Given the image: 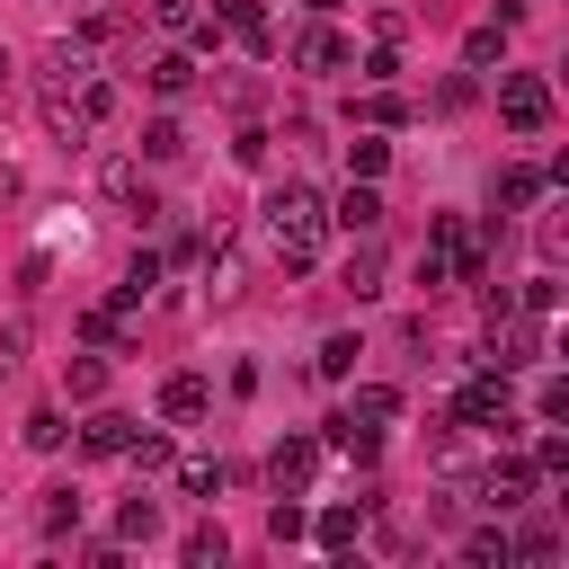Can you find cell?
Listing matches in <instances>:
<instances>
[{
    "instance_id": "obj_1",
    "label": "cell",
    "mask_w": 569,
    "mask_h": 569,
    "mask_svg": "<svg viewBox=\"0 0 569 569\" xmlns=\"http://www.w3.org/2000/svg\"><path fill=\"white\" fill-rule=\"evenodd\" d=\"M267 240H320V222H329V204H320V187H302V178H284V187H267Z\"/></svg>"
},
{
    "instance_id": "obj_2",
    "label": "cell",
    "mask_w": 569,
    "mask_h": 569,
    "mask_svg": "<svg viewBox=\"0 0 569 569\" xmlns=\"http://www.w3.org/2000/svg\"><path fill=\"white\" fill-rule=\"evenodd\" d=\"M480 365H498V373H525V365H542V320H533V311H489Z\"/></svg>"
},
{
    "instance_id": "obj_3",
    "label": "cell",
    "mask_w": 569,
    "mask_h": 569,
    "mask_svg": "<svg viewBox=\"0 0 569 569\" xmlns=\"http://www.w3.org/2000/svg\"><path fill=\"white\" fill-rule=\"evenodd\" d=\"M533 489H542V471H533V453H498V462H489V471L471 480V498H480L489 516H516V507H525Z\"/></svg>"
},
{
    "instance_id": "obj_4",
    "label": "cell",
    "mask_w": 569,
    "mask_h": 569,
    "mask_svg": "<svg viewBox=\"0 0 569 569\" xmlns=\"http://www.w3.org/2000/svg\"><path fill=\"white\" fill-rule=\"evenodd\" d=\"M498 116H507V133H542L551 124V80L542 71H498Z\"/></svg>"
},
{
    "instance_id": "obj_5",
    "label": "cell",
    "mask_w": 569,
    "mask_h": 569,
    "mask_svg": "<svg viewBox=\"0 0 569 569\" xmlns=\"http://www.w3.org/2000/svg\"><path fill=\"white\" fill-rule=\"evenodd\" d=\"M498 418H507V373L480 365V373L453 391V427H498Z\"/></svg>"
},
{
    "instance_id": "obj_6",
    "label": "cell",
    "mask_w": 569,
    "mask_h": 569,
    "mask_svg": "<svg viewBox=\"0 0 569 569\" xmlns=\"http://www.w3.org/2000/svg\"><path fill=\"white\" fill-rule=\"evenodd\" d=\"M98 62H89V44H44V62H36V89H44V107H62L80 80H89Z\"/></svg>"
},
{
    "instance_id": "obj_7",
    "label": "cell",
    "mask_w": 569,
    "mask_h": 569,
    "mask_svg": "<svg viewBox=\"0 0 569 569\" xmlns=\"http://www.w3.org/2000/svg\"><path fill=\"white\" fill-rule=\"evenodd\" d=\"M320 453H338V462H365V471H373V462H382V427H365L356 409H338V418H329V436H320Z\"/></svg>"
},
{
    "instance_id": "obj_8",
    "label": "cell",
    "mask_w": 569,
    "mask_h": 569,
    "mask_svg": "<svg viewBox=\"0 0 569 569\" xmlns=\"http://www.w3.org/2000/svg\"><path fill=\"white\" fill-rule=\"evenodd\" d=\"M311 471H320V436H284V445L267 453V480H276L284 498H302V489H311Z\"/></svg>"
},
{
    "instance_id": "obj_9",
    "label": "cell",
    "mask_w": 569,
    "mask_h": 569,
    "mask_svg": "<svg viewBox=\"0 0 569 569\" xmlns=\"http://www.w3.org/2000/svg\"><path fill=\"white\" fill-rule=\"evenodd\" d=\"M356 53H347V36L338 27H302L293 36V71H311V80H329V71H347Z\"/></svg>"
},
{
    "instance_id": "obj_10",
    "label": "cell",
    "mask_w": 569,
    "mask_h": 569,
    "mask_svg": "<svg viewBox=\"0 0 569 569\" xmlns=\"http://www.w3.org/2000/svg\"><path fill=\"white\" fill-rule=\"evenodd\" d=\"M204 409H213V382H204V373H169V382H160V418H169V427H196Z\"/></svg>"
},
{
    "instance_id": "obj_11",
    "label": "cell",
    "mask_w": 569,
    "mask_h": 569,
    "mask_svg": "<svg viewBox=\"0 0 569 569\" xmlns=\"http://www.w3.org/2000/svg\"><path fill=\"white\" fill-rule=\"evenodd\" d=\"M133 427H142V418H124V409H89V427H80V453H98V462H124Z\"/></svg>"
},
{
    "instance_id": "obj_12",
    "label": "cell",
    "mask_w": 569,
    "mask_h": 569,
    "mask_svg": "<svg viewBox=\"0 0 569 569\" xmlns=\"http://www.w3.org/2000/svg\"><path fill=\"white\" fill-rule=\"evenodd\" d=\"M365 507H373V489H365L356 507H320V516H311V542H320V551H356V542H365Z\"/></svg>"
},
{
    "instance_id": "obj_13",
    "label": "cell",
    "mask_w": 569,
    "mask_h": 569,
    "mask_svg": "<svg viewBox=\"0 0 569 569\" xmlns=\"http://www.w3.org/2000/svg\"><path fill=\"white\" fill-rule=\"evenodd\" d=\"M98 196H107V204H124V213H160V204H151V187H142V160H107V169H98Z\"/></svg>"
},
{
    "instance_id": "obj_14",
    "label": "cell",
    "mask_w": 569,
    "mask_h": 569,
    "mask_svg": "<svg viewBox=\"0 0 569 569\" xmlns=\"http://www.w3.org/2000/svg\"><path fill=\"white\" fill-rule=\"evenodd\" d=\"M329 222L347 231V240H365V231H382V196H373V178H356L338 204H329Z\"/></svg>"
},
{
    "instance_id": "obj_15",
    "label": "cell",
    "mask_w": 569,
    "mask_h": 569,
    "mask_svg": "<svg viewBox=\"0 0 569 569\" xmlns=\"http://www.w3.org/2000/svg\"><path fill=\"white\" fill-rule=\"evenodd\" d=\"M338 293H356V302H373V293H382V240H373V231L347 249V267H338Z\"/></svg>"
},
{
    "instance_id": "obj_16",
    "label": "cell",
    "mask_w": 569,
    "mask_h": 569,
    "mask_svg": "<svg viewBox=\"0 0 569 569\" xmlns=\"http://www.w3.org/2000/svg\"><path fill=\"white\" fill-rule=\"evenodd\" d=\"M36 533H44V542H62V533H80V489H71V480H53V489H36Z\"/></svg>"
},
{
    "instance_id": "obj_17",
    "label": "cell",
    "mask_w": 569,
    "mask_h": 569,
    "mask_svg": "<svg viewBox=\"0 0 569 569\" xmlns=\"http://www.w3.org/2000/svg\"><path fill=\"white\" fill-rule=\"evenodd\" d=\"M542 187H551V178H542V169H525V160H507V169H498V187H489V196H498V213H533V204H542Z\"/></svg>"
},
{
    "instance_id": "obj_18",
    "label": "cell",
    "mask_w": 569,
    "mask_h": 569,
    "mask_svg": "<svg viewBox=\"0 0 569 569\" xmlns=\"http://www.w3.org/2000/svg\"><path fill=\"white\" fill-rule=\"evenodd\" d=\"M142 80H151V98H187L196 89V53H151Z\"/></svg>"
},
{
    "instance_id": "obj_19",
    "label": "cell",
    "mask_w": 569,
    "mask_h": 569,
    "mask_svg": "<svg viewBox=\"0 0 569 569\" xmlns=\"http://www.w3.org/2000/svg\"><path fill=\"white\" fill-rule=\"evenodd\" d=\"M222 27H231L249 53H267V44H276V18H267L258 0H222Z\"/></svg>"
},
{
    "instance_id": "obj_20",
    "label": "cell",
    "mask_w": 569,
    "mask_h": 569,
    "mask_svg": "<svg viewBox=\"0 0 569 569\" xmlns=\"http://www.w3.org/2000/svg\"><path fill=\"white\" fill-rule=\"evenodd\" d=\"M142 160H151V169L187 160V124H178V116H151V124H142Z\"/></svg>"
},
{
    "instance_id": "obj_21",
    "label": "cell",
    "mask_w": 569,
    "mask_h": 569,
    "mask_svg": "<svg viewBox=\"0 0 569 569\" xmlns=\"http://www.w3.org/2000/svg\"><path fill=\"white\" fill-rule=\"evenodd\" d=\"M178 560H187V569H222V560H231V533H222V525H187Z\"/></svg>"
},
{
    "instance_id": "obj_22",
    "label": "cell",
    "mask_w": 569,
    "mask_h": 569,
    "mask_svg": "<svg viewBox=\"0 0 569 569\" xmlns=\"http://www.w3.org/2000/svg\"><path fill=\"white\" fill-rule=\"evenodd\" d=\"M462 560H471V569H516V542H507L498 525H471V533H462Z\"/></svg>"
},
{
    "instance_id": "obj_23",
    "label": "cell",
    "mask_w": 569,
    "mask_h": 569,
    "mask_svg": "<svg viewBox=\"0 0 569 569\" xmlns=\"http://www.w3.org/2000/svg\"><path fill=\"white\" fill-rule=\"evenodd\" d=\"M151 533H160V498H142V489H133V498L116 507V542H151Z\"/></svg>"
},
{
    "instance_id": "obj_24",
    "label": "cell",
    "mask_w": 569,
    "mask_h": 569,
    "mask_svg": "<svg viewBox=\"0 0 569 569\" xmlns=\"http://www.w3.org/2000/svg\"><path fill=\"white\" fill-rule=\"evenodd\" d=\"M347 169H356V178H382V169H391V142H382V124H365V133L347 142Z\"/></svg>"
},
{
    "instance_id": "obj_25",
    "label": "cell",
    "mask_w": 569,
    "mask_h": 569,
    "mask_svg": "<svg viewBox=\"0 0 569 569\" xmlns=\"http://www.w3.org/2000/svg\"><path fill=\"white\" fill-rule=\"evenodd\" d=\"M347 409H356L365 427H391V418H400V391H391V382H356V400H347Z\"/></svg>"
},
{
    "instance_id": "obj_26",
    "label": "cell",
    "mask_w": 569,
    "mask_h": 569,
    "mask_svg": "<svg viewBox=\"0 0 569 569\" xmlns=\"http://www.w3.org/2000/svg\"><path fill=\"white\" fill-rule=\"evenodd\" d=\"M462 62H471V71L507 62V27H498V18H489V27H471V36H462Z\"/></svg>"
},
{
    "instance_id": "obj_27",
    "label": "cell",
    "mask_w": 569,
    "mask_h": 569,
    "mask_svg": "<svg viewBox=\"0 0 569 569\" xmlns=\"http://www.w3.org/2000/svg\"><path fill=\"white\" fill-rule=\"evenodd\" d=\"M356 116H365V124H400L409 107H400V89H391V80H365V98H356Z\"/></svg>"
},
{
    "instance_id": "obj_28",
    "label": "cell",
    "mask_w": 569,
    "mask_h": 569,
    "mask_svg": "<svg viewBox=\"0 0 569 569\" xmlns=\"http://www.w3.org/2000/svg\"><path fill=\"white\" fill-rule=\"evenodd\" d=\"M62 391H71V400H98V391H107V356H71V365H62Z\"/></svg>"
},
{
    "instance_id": "obj_29",
    "label": "cell",
    "mask_w": 569,
    "mask_h": 569,
    "mask_svg": "<svg viewBox=\"0 0 569 569\" xmlns=\"http://www.w3.org/2000/svg\"><path fill=\"white\" fill-rule=\"evenodd\" d=\"M124 462H133L142 480H160V471H169L178 453H169V436H142V427H133V445H124Z\"/></svg>"
},
{
    "instance_id": "obj_30",
    "label": "cell",
    "mask_w": 569,
    "mask_h": 569,
    "mask_svg": "<svg viewBox=\"0 0 569 569\" xmlns=\"http://www.w3.org/2000/svg\"><path fill=\"white\" fill-rule=\"evenodd\" d=\"M356 356H365L356 338H320V356H311V365H320V382H347V373H356Z\"/></svg>"
},
{
    "instance_id": "obj_31",
    "label": "cell",
    "mask_w": 569,
    "mask_h": 569,
    "mask_svg": "<svg viewBox=\"0 0 569 569\" xmlns=\"http://www.w3.org/2000/svg\"><path fill=\"white\" fill-rule=\"evenodd\" d=\"M267 533H276V542H302V533H311V516H302V507L276 489V507H267Z\"/></svg>"
},
{
    "instance_id": "obj_32",
    "label": "cell",
    "mask_w": 569,
    "mask_h": 569,
    "mask_svg": "<svg viewBox=\"0 0 569 569\" xmlns=\"http://www.w3.org/2000/svg\"><path fill=\"white\" fill-rule=\"evenodd\" d=\"M507 542H516V560H533V569L560 560V533H551V525H525V533H507Z\"/></svg>"
},
{
    "instance_id": "obj_33",
    "label": "cell",
    "mask_w": 569,
    "mask_h": 569,
    "mask_svg": "<svg viewBox=\"0 0 569 569\" xmlns=\"http://www.w3.org/2000/svg\"><path fill=\"white\" fill-rule=\"evenodd\" d=\"M80 338H89V347H124V311H116V302H107V311H89V320H80Z\"/></svg>"
},
{
    "instance_id": "obj_34",
    "label": "cell",
    "mask_w": 569,
    "mask_h": 569,
    "mask_svg": "<svg viewBox=\"0 0 569 569\" xmlns=\"http://www.w3.org/2000/svg\"><path fill=\"white\" fill-rule=\"evenodd\" d=\"M18 436H27V445H36V453H53V445H62V436H71V427H62V409H36V418H27V427H18Z\"/></svg>"
},
{
    "instance_id": "obj_35",
    "label": "cell",
    "mask_w": 569,
    "mask_h": 569,
    "mask_svg": "<svg viewBox=\"0 0 569 569\" xmlns=\"http://www.w3.org/2000/svg\"><path fill=\"white\" fill-rule=\"evenodd\" d=\"M169 471H178L187 498H213V489H222V462H169Z\"/></svg>"
},
{
    "instance_id": "obj_36",
    "label": "cell",
    "mask_w": 569,
    "mask_h": 569,
    "mask_svg": "<svg viewBox=\"0 0 569 569\" xmlns=\"http://www.w3.org/2000/svg\"><path fill=\"white\" fill-rule=\"evenodd\" d=\"M551 302H560V276H551V267H542V276H533V284H525V293H516V311H533V320H542V311H551Z\"/></svg>"
},
{
    "instance_id": "obj_37",
    "label": "cell",
    "mask_w": 569,
    "mask_h": 569,
    "mask_svg": "<svg viewBox=\"0 0 569 569\" xmlns=\"http://www.w3.org/2000/svg\"><path fill=\"white\" fill-rule=\"evenodd\" d=\"M533 471H542V480H569V436H542V445H533Z\"/></svg>"
},
{
    "instance_id": "obj_38",
    "label": "cell",
    "mask_w": 569,
    "mask_h": 569,
    "mask_svg": "<svg viewBox=\"0 0 569 569\" xmlns=\"http://www.w3.org/2000/svg\"><path fill=\"white\" fill-rule=\"evenodd\" d=\"M311 258H320V240H276V267L284 276H311Z\"/></svg>"
},
{
    "instance_id": "obj_39",
    "label": "cell",
    "mask_w": 569,
    "mask_h": 569,
    "mask_svg": "<svg viewBox=\"0 0 569 569\" xmlns=\"http://www.w3.org/2000/svg\"><path fill=\"white\" fill-rule=\"evenodd\" d=\"M231 160H240V169H267V133H258V124H249V133H231Z\"/></svg>"
},
{
    "instance_id": "obj_40",
    "label": "cell",
    "mask_w": 569,
    "mask_h": 569,
    "mask_svg": "<svg viewBox=\"0 0 569 569\" xmlns=\"http://www.w3.org/2000/svg\"><path fill=\"white\" fill-rule=\"evenodd\" d=\"M142 9H151V27H178V36H187V18H196V0H142Z\"/></svg>"
},
{
    "instance_id": "obj_41",
    "label": "cell",
    "mask_w": 569,
    "mask_h": 569,
    "mask_svg": "<svg viewBox=\"0 0 569 569\" xmlns=\"http://www.w3.org/2000/svg\"><path fill=\"white\" fill-rule=\"evenodd\" d=\"M356 71H365V80H400V53H391V44H373V53L356 62Z\"/></svg>"
},
{
    "instance_id": "obj_42",
    "label": "cell",
    "mask_w": 569,
    "mask_h": 569,
    "mask_svg": "<svg viewBox=\"0 0 569 569\" xmlns=\"http://www.w3.org/2000/svg\"><path fill=\"white\" fill-rule=\"evenodd\" d=\"M18 356H27V329H0V373H9Z\"/></svg>"
},
{
    "instance_id": "obj_43",
    "label": "cell",
    "mask_w": 569,
    "mask_h": 569,
    "mask_svg": "<svg viewBox=\"0 0 569 569\" xmlns=\"http://www.w3.org/2000/svg\"><path fill=\"white\" fill-rule=\"evenodd\" d=\"M9 89H18V62H9V44H0V98H9Z\"/></svg>"
},
{
    "instance_id": "obj_44",
    "label": "cell",
    "mask_w": 569,
    "mask_h": 569,
    "mask_svg": "<svg viewBox=\"0 0 569 569\" xmlns=\"http://www.w3.org/2000/svg\"><path fill=\"white\" fill-rule=\"evenodd\" d=\"M302 9H311V18H329V9H347V0H302Z\"/></svg>"
}]
</instances>
